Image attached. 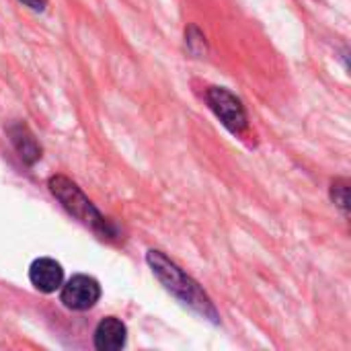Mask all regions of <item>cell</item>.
<instances>
[{
    "instance_id": "6da1fadb",
    "label": "cell",
    "mask_w": 351,
    "mask_h": 351,
    "mask_svg": "<svg viewBox=\"0 0 351 351\" xmlns=\"http://www.w3.org/2000/svg\"><path fill=\"white\" fill-rule=\"evenodd\" d=\"M146 263L156 276V280L167 288V292H171L183 306H187L189 311H193L195 315L214 325L220 323V315L210 296L204 292V288L193 278H189L175 261H171L162 251L150 249L146 253Z\"/></svg>"
},
{
    "instance_id": "7a4b0ae2",
    "label": "cell",
    "mask_w": 351,
    "mask_h": 351,
    "mask_svg": "<svg viewBox=\"0 0 351 351\" xmlns=\"http://www.w3.org/2000/svg\"><path fill=\"white\" fill-rule=\"evenodd\" d=\"M49 191L53 193L56 199H60V204L80 222H84L86 226H90L101 239H115L117 237V228L103 218V214L93 206V202L80 191V187L70 181L64 175H53L47 181Z\"/></svg>"
},
{
    "instance_id": "3957f363",
    "label": "cell",
    "mask_w": 351,
    "mask_h": 351,
    "mask_svg": "<svg viewBox=\"0 0 351 351\" xmlns=\"http://www.w3.org/2000/svg\"><path fill=\"white\" fill-rule=\"evenodd\" d=\"M206 101L214 115L220 119V123L234 136L243 134L249 125V117L245 111V105L241 99H237L228 88L222 86H210L206 90Z\"/></svg>"
},
{
    "instance_id": "277c9868",
    "label": "cell",
    "mask_w": 351,
    "mask_h": 351,
    "mask_svg": "<svg viewBox=\"0 0 351 351\" xmlns=\"http://www.w3.org/2000/svg\"><path fill=\"white\" fill-rule=\"evenodd\" d=\"M101 298V286L95 278L78 274L72 276L66 284H62L60 302L70 311H88L93 308Z\"/></svg>"
},
{
    "instance_id": "5b68a950",
    "label": "cell",
    "mask_w": 351,
    "mask_h": 351,
    "mask_svg": "<svg viewBox=\"0 0 351 351\" xmlns=\"http://www.w3.org/2000/svg\"><path fill=\"white\" fill-rule=\"evenodd\" d=\"M29 282L41 294H53L64 284V269L51 257H39L29 265Z\"/></svg>"
},
{
    "instance_id": "8992f818",
    "label": "cell",
    "mask_w": 351,
    "mask_h": 351,
    "mask_svg": "<svg viewBox=\"0 0 351 351\" xmlns=\"http://www.w3.org/2000/svg\"><path fill=\"white\" fill-rule=\"evenodd\" d=\"M6 134H8V140H10L12 148L16 150L19 158H21L25 165H35V162L41 158V146H39V142L35 140L33 132H31L25 123L16 121V123L8 125Z\"/></svg>"
},
{
    "instance_id": "52a82bcc",
    "label": "cell",
    "mask_w": 351,
    "mask_h": 351,
    "mask_svg": "<svg viewBox=\"0 0 351 351\" xmlns=\"http://www.w3.org/2000/svg\"><path fill=\"white\" fill-rule=\"evenodd\" d=\"M125 339H128V327L119 319H115V317L103 319L97 325L95 335H93L95 348L99 351L121 350L125 346Z\"/></svg>"
},
{
    "instance_id": "ba28073f",
    "label": "cell",
    "mask_w": 351,
    "mask_h": 351,
    "mask_svg": "<svg viewBox=\"0 0 351 351\" xmlns=\"http://www.w3.org/2000/svg\"><path fill=\"white\" fill-rule=\"evenodd\" d=\"M331 197H333L335 206L348 216V210H350V183H348V179H335L333 181Z\"/></svg>"
},
{
    "instance_id": "9c48e42d",
    "label": "cell",
    "mask_w": 351,
    "mask_h": 351,
    "mask_svg": "<svg viewBox=\"0 0 351 351\" xmlns=\"http://www.w3.org/2000/svg\"><path fill=\"white\" fill-rule=\"evenodd\" d=\"M185 41H187V47H189L191 53L199 56V53L206 51V37H204V33H202L197 27H189V29H187Z\"/></svg>"
},
{
    "instance_id": "30bf717a",
    "label": "cell",
    "mask_w": 351,
    "mask_h": 351,
    "mask_svg": "<svg viewBox=\"0 0 351 351\" xmlns=\"http://www.w3.org/2000/svg\"><path fill=\"white\" fill-rule=\"evenodd\" d=\"M21 4H25L27 8L35 10V12H43L47 6V0H19Z\"/></svg>"
}]
</instances>
